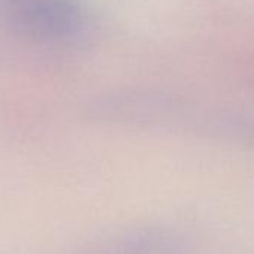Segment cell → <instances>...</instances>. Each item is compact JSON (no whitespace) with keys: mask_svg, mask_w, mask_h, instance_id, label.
<instances>
[{"mask_svg":"<svg viewBox=\"0 0 254 254\" xmlns=\"http://www.w3.org/2000/svg\"><path fill=\"white\" fill-rule=\"evenodd\" d=\"M172 241L157 232H132L88 247L84 254H172Z\"/></svg>","mask_w":254,"mask_h":254,"instance_id":"cell-2","label":"cell"},{"mask_svg":"<svg viewBox=\"0 0 254 254\" xmlns=\"http://www.w3.org/2000/svg\"><path fill=\"white\" fill-rule=\"evenodd\" d=\"M0 15L17 35L45 45H64L84 36V0H0Z\"/></svg>","mask_w":254,"mask_h":254,"instance_id":"cell-1","label":"cell"}]
</instances>
